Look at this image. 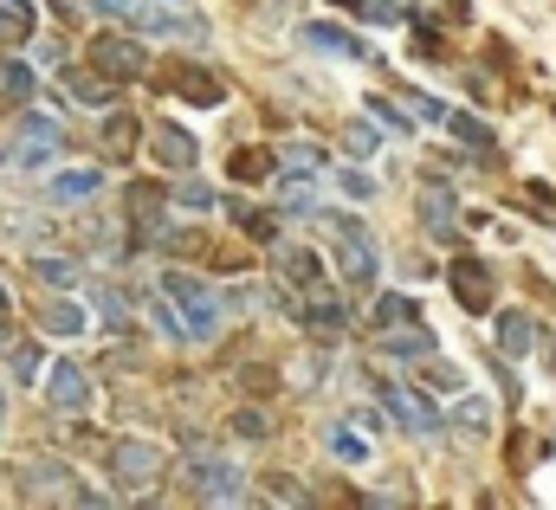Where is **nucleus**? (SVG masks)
I'll return each mask as SVG.
<instances>
[{
    "label": "nucleus",
    "instance_id": "13",
    "mask_svg": "<svg viewBox=\"0 0 556 510\" xmlns=\"http://www.w3.org/2000/svg\"><path fill=\"white\" fill-rule=\"evenodd\" d=\"M168 91H175L181 104H194V111H220V104H227V78L207 72V65H181Z\"/></svg>",
    "mask_w": 556,
    "mask_h": 510
},
{
    "label": "nucleus",
    "instance_id": "44",
    "mask_svg": "<svg viewBox=\"0 0 556 510\" xmlns=\"http://www.w3.org/2000/svg\"><path fill=\"white\" fill-rule=\"evenodd\" d=\"M20 136H33V142H65V129H59L52 111H26V117H20Z\"/></svg>",
    "mask_w": 556,
    "mask_h": 510
},
{
    "label": "nucleus",
    "instance_id": "10",
    "mask_svg": "<svg viewBox=\"0 0 556 510\" xmlns=\"http://www.w3.org/2000/svg\"><path fill=\"white\" fill-rule=\"evenodd\" d=\"M420 227H427V240H440V246L459 240V194H453L446 181H427V194H420Z\"/></svg>",
    "mask_w": 556,
    "mask_h": 510
},
{
    "label": "nucleus",
    "instance_id": "14",
    "mask_svg": "<svg viewBox=\"0 0 556 510\" xmlns=\"http://www.w3.org/2000/svg\"><path fill=\"white\" fill-rule=\"evenodd\" d=\"M273 278H285L291 291H317V284H330V278H324V258L304 253V246H273Z\"/></svg>",
    "mask_w": 556,
    "mask_h": 510
},
{
    "label": "nucleus",
    "instance_id": "26",
    "mask_svg": "<svg viewBox=\"0 0 556 510\" xmlns=\"http://www.w3.org/2000/svg\"><path fill=\"white\" fill-rule=\"evenodd\" d=\"M278 168H291V175H324V168H330V149H317V142H278Z\"/></svg>",
    "mask_w": 556,
    "mask_h": 510
},
{
    "label": "nucleus",
    "instance_id": "40",
    "mask_svg": "<svg viewBox=\"0 0 556 510\" xmlns=\"http://www.w3.org/2000/svg\"><path fill=\"white\" fill-rule=\"evenodd\" d=\"M415 13V0H363L356 7V20H369V26H395V20H408Z\"/></svg>",
    "mask_w": 556,
    "mask_h": 510
},
{
    "label": "nucleus",
    "instance_id": "23",
    "mask_svg": "<svg viewBox=\"0 0 556 510\" xmlns=\"http://www.w3.org/2000/svg\"><path fill=\"white\" fill-rule=\"evenodd\" d=\"M498 356H531L538 349V323H531V310H498Z\"/></svg>",
    "mask_w": 556,
    "mask_h": 510
},
{
    "label": "nucleus",
    "instance_id": "25",
    "mask_svg": "<svg viewBox=\"0 0 556 510\" xmlns=\"http://www.w3.org/2000/svg\"><path fill=\"white\" fill-rule=\"evenodd\" d=\"M402 323H420V304L402 297V291H376L369 304V330H402Z\"/></svg>",
    "mask_w": 556,
    "mask_h": 510
},
{
    "label": "nucleus",
    "instance_id": "48",
    "mask_svg": "<svg viewBox=\"0 0 556 510\" xmlns=\"http://www.w3.org/2000/svg\"><path fill=\"white\" fill-rule=\"evenodd\" d=\"M266 485H273V505H311V492L298 479H266Z\"/></svg>",
    "mask_w": 556,
    "mask_h": 510
},
{
    "label": "nucleus",
    "instance_id": "7",
    "mask_svg": "<svg viewBox=\"0 0 556 510\" xmlns=\"http://www.w3.org/2000/svg\"><path fill=\"white\" fill-rule=\"evenodd\" d=\"M162 201H175V188H155V181H130L124 188V214H130V227H137V240L142 246H155L162 240Z\"/></svg>",
    "mask_w": 556,
    "mask_h": 510
},
{
    "label": "nucleus",
    "instance_id": "19",
    "mask_svg": "<svg viewBox=\"0 0 556 510\" xmlns=\"http://www.w3.org/2000/svg\"><path fill=\"white\" fill-rule=\"evenodd\" d=\"M440 343H433V330L427 323H402V330H382V356L389 362H427Z\"/></svg>",
    "mask_w": 556,
    "mask_h": 510
},
{
    "label": "nucleus",
    "instance_id": "12",
    "mask_svg": "<svg viewBox=\"0 0 556 510\" xmlns=\"http://www.w3.org/2000/svg\"><path fill=\"white\" fill-rule=\"evenodd\" d=\"M46 400H52L59 413H85V407H91V375H85L72 356L52 362V369H46Z\"/></svg>",
    "mask_w": 556,
    "mask_h": 510
},
{
    "label": "nucleus",
    "instance_id": "1",
    "mask_svg": "<svg viewBox=\"0 0 556 510\" xmlns=\"http://www.w3.org/2000/svg\"><path fill=\"white\" fill-rule=\"evenodd\" d=\"M181 485L201 498V505H240L247 498V472L227 459V446H214V439H188L181 446Z\"/></svg>",
    "mask_w": 556,
    "mask_h": 510
},
{
    "label": "nucleus",
    "instance_id": "32",
    "mask_svg": "<svg viewBox=\"0 0 556 510\" xmlns=\"http://www.w3.org/2000/svg\"><path fill=\"white\" fill-rule=\"evenodd\" d=\"M33 85H39V78H33V65H26V59H7V65H0V98H7V104L33 98Z\"/></svg>",
    "mask_w": 556,
    "mask_h": 510
},
{
    "label": "nucleus",
    "instance_id": "16",
    "mask_svg": "<svg viewBox=\"0 0 556 510\" xmlns=\"http://www.w3.org/2000/svg\"><path fill=\"white\" fill-rule=\"evenodd\" d=\"M26 271H33L46 291H72V284L85 278V265H78V258H72V253H52V246H33V253H26Z\"/></svg>",
    "mask_w": 556,
    "mask_h": 510
},
{
    "label": "nucleus",
    "instance_id": "4",
    "mask_svg": "<svg viewBox=\"0 0 556 510\" xmlns=\"http://www.w3.org/2000/svg\"><path fill=\"white\" fill-rule=\"evenodd\" d=\"M382 407L395 413V426L402 433H415V439H433V433H446V420H440V407H433V394L427 387H408V382H382Z\"/></svg>",
    "mask_w": 556,
    "mask_h": 510
},
{
    "label": "nucleus",
    "instance_id": "35",
    "mask_svg": "<svg viewBox=\"0 0 556 510\" xmlns=\"http://www.w3.org/2000/svg\"><path fill=\"white\" fill-rule=\"evenodd\" d=\"M52 155H59V142H33V136H20L13 168H20V175H39V168H52Z\"/></svg>",
    "mask_w": 556,
    "mask_h": 510
},
{
    "label": "nucleus",
    "instance_id": "43",
    "mask_svg": "<svg viewBox=\"0 0 556 510\" xmlns=\"http://www.w3.org/2000/svg\"><path fill=\"white\" fill-rule=\"evenodd\" d=\"M98 310L117 323V336H124V330H130V317H137V310H130V297H124L117 284H104V291H98Z\"/></svg>",
    "mask_w": 556,
    "mask_h": 510
},
{
    "label": "nucleus",
    "instance_id": "39",
    "mask_svg": "<svg viewBox=\"0 0 556 510\" xmlns=\"http://www.w3.org/2000/svg\"><path fill=\"white\" fill-rule=\"evenodd\" d=\"M111 78H78V72H65V98H78V104H111Z\"/></svg>",
    "mask_w": 556,
    "mask_h": 510
},
{
    "label": "nucleus",
    "instance_id": "45",
    "mask_svg": "<svg viewBox=\"0 0 556 510\" xmlns=\"http://www.w3.org/2000/svg\"><path fill=\"white\" fill-rule=\"evenodd\" d=\"M446 129H453L459 142H472V149H492V124H479V117H466V111H459V117H446Z\"/></svg>",
    "mask_w": 556,
    "mask_h": 510
},
{
    "label": "nucleus",
    "instance_id": "3",
    "mask_svg": "<svg viewBox=\"0 0 556 510\" xmlns=\"http://www.w3.org/2000/svg\"><path fill=\"white\" fill-rule=\"evenodd\" d=\"M162 291L188 310V323H194V336H201V343H214V336H220L227 304H220V291H214V284H201V278H188V271H162Z\"/></svg>",
    "mask_w": 556,
    "mask_h": 510
},
{
    "label": "nucleus",
    "instance_id": "52",
    "mask_svg": "<svg viewBox=\"0 0 556 510\" xmlns=\"http://www.w3.org/2000/svg\"><path fill=\"white\" fill-rule=\"evenodd\" d=\"M330 7H350V13H356V7H363V0H330Z\"/></svg>",
    "mask_w": 556,
    "mask_h": 510
},
{
    "label": "nucleus",
    "instance_id": "50",
    "mask_svg": "<svg viewBox=\"0 0 556 510\" xmlns=\"http://www.w3.org/2000/svg\"><path fill=\"white\" fill-rule=\"evenodd\" d=\"M52 7H59V20H72V13H78V0H52Z\"/></svg>",
    "mask_w": 556,
    "mask_h": 510
},
{
    "label": "nucleus",
    "instance_id": "31",
    "mask_svg": "<svg viewBox=\"0 0 556 510\" xmlns=\"http://www.w3.org/2000/svg\"><path fill=\"white\" fill-rule=\"evenodd\" d=\"M98 136H104V155H130V149H137V136H142V129H137V117H130V111H111Z\"/></svg>",
    "mask_w": 556,
    "mask_h": 510
},
{
    "label": "nucleus",
    "instance_id": "5",
    "mask_svg": "<svg viewBox=\"0 0 556 510\" xmlns=\"http://www.w3.org/2000/svg\"><path fill=\"white\" fill-rule=\"evenodd\" d=\"M91 72H104L111 85H130L149 72V52H142V33H98L91 39Z\"/></svg>",
    "mask_w": 556,
    "mask_h": 510
},
{
    "label": "nucleus",
    "instance_id": "37",
    "mask_svg": "<svg viewBox=\"0 0 556 510\" xmlns=\"http://www.w3.org/2000/svg\"><path fill=\"white\" fill-rule=\"evenodd\" d=\"M233 433H240L247 446H260V439H273V413H266V407H233Z\"/></svg>",
    "mask_w": 556,
    "mask_h": 510
},
{
    "label": "nucleus",
    "instance_id": "29",
    "mask_svg": "<svg viewBox=\"0 0 556 510\" xmlns=\"http://www.w3.org/2000/svg\"><path fill=\"white\" fill-rule=\"evenodd\" d=\"M453 426L459 433H492V400L485 394H453Z\"/></svg>",
    "mask_w": 556,
    "mask_h": 510
},
{
    "label": "nucleus",
    "instance_id": "30",
    "mask_svg": "<svg viewBox=\"0 0 556 510\" xmlns=\"http://www.w3.org/2000/svg\"><path fill=\"white\" fill-rule=\"evenodd\" d=\"M395 98H402V111H408L415 124H433V129H440V124H446V117H453V111H446V104H440L433 91H415V85H402Z\"/></svg>",
    "mask_w": 556,
    "mask_h": 510
},
{
    "label": "nucleus",
    "instance_id": "6",
    "mask_svg": "<svg viewBox=\"0 0 556 510\" xmlns=\"http://www.w3.org/2000/svg\"><path fill=\"white\" fill-rule=\"evenodd\" d=\"M162 446H149V439H117L111 446V472H117V485H130V492H142V485H155L162 479Z\"/></svg>",
    "mask_w": 556,
    "mask_h": 510
},
{
    "label": "nucleus",
    "instance_id": "20",
    "mask_svg": "<svg viewBox=\"0 0 556 510\" xmlns=\"http://www.w3.org/2000/svg\"><path fill=\"white\" fill-rule=\"evenodd\" d=\"M324 452H330L337 466H363V459H369L363 420H330V426H324Z\"/></svg>",
    "mask_w": 556,
    "mask_h": 510
},
{
    "label": "nucleus",
    "instance_id": "8",
    "mask_svg": "<svg viewBox=\"0 0 556 510\" xmlns=\"http://www.w3.org/2000/svg\"><path fill=\"white\" fill-rule=\"evenodd\" d=\"M453 297H459L472 317H485V310L498 304V278H492V265H485V258H453Z\"/></svg>",
    "mask_w": 556,
    "mask_h": 510
},
{
    "label": "nucleus",
    "instance_id": "51",
    "mask_svg": "<svg viewBox=\"0 0 556 510\" xmlns=\"http://www.w3.org/2000/svg\"><path fill=\"white\" fill-rule=\"evenodd\" d=\"M7 7H20V13H33V0H7Z\"/></svg>",
    "mask_w": 556,
    "mask_h": 510
},
{
    "label": "nucleus",
    "instance_id": "46",
    "mask_svg": "<svg viewBox=\"0 0 556 510\" xmlns=\"http://www.w3.org/2000/svg\"><path fill=\"white\" fill-rule=\"evenodd\" d=\"M7 233H13V240H26V246H39V240H46L52 227H46L39 214H13V220H7Z\"/></svg>",
    "mask_w": 556,
    "mask_h": 510
},
{
    "label": "nucleus",
    "instance_id": "17",
    "mask_svg": "<svg viewBox=\"0 0 556 510\" xmlns=\"http://www.w3.org/2000/svg\"><path fill=\"white\" fill-rule=\"evenodd\" d=\"M304 39L317 46V52H330V59H356V65H369V46L350 33V26H330V20H311L304 26Z\"/></svg>",
    "mask_w": 556,
    "mask_h": 510
},
{
    "label": "nucleus",
    "instance_id": "18",
    "mask_svg": "<svg viewBox=\"0 0 556 510\" xmlns=\"http://www.w3.org/2000/svg\"><path fill=\"white\" fill-rule=\"evenodd\" d=\"M98 188H104V168H59V175L46 181L52 207H78V201H91Z\"/></svg>",
    "mask_w": 556,
    "mask_h": 510
},
{
    "label": "nucleus",
    "instance_id": "11",
    "mask_svg": "<svg viewBox=\"0 0 556 510\" xmlns=\"http://www.w3.org/2000/svg\"><path fill=\"white\" fill-rule=\"evenodd\" d=\"M304 330H311L317 343H330V349H337V343L350 336V310H343V304L330 297V284L304 291Z\"/></svg>",
    "mask_w": 556,
    "mask_h": 510
},
{
    "label": "nucleus",
    "instance_id": "47",
    "mask_svg": "<svg viewBox=\"0 0 556 510\" xmlns=\"http://www.w3.org/2000/svg\"><path fill=\"white\" fill-rule=\"evenodd\" d=\"M26 33H33V13H20V7L0 0V39H26Z\"/></svg>",
    "mask_w": 556,
    "mask_h": 510
},
{
    "label": "nucleus",
    "instance_id": "28",
    "mask_svg": "<svg viewBox=\"0 0 556 510\" xmlns=\"http://www.w3.org/2000/svg\"><path fill=\"white\" fill-rule=\"evenodd\" d=\"M311 181H317V175H291V168H278V207H285V214H311V207H317Z\"/></svg>",
    "mask_w": 556,
    "mask_h": 510
},
{
    "label": "nucleus",
    "instance_id": "2",
    "mask_svg": "<svg viewBox=\"0 0 556 510\" xmlns=\"http://www.w3.org/2000/svg\"><path fill=\"white\" fill-rule=\"evenodd\" d=\"M330 227H337V240H330L337 278L356 284V291H376V284H382V258H376V246H369V227H363L356 214H330Z\"/></svg>",
    "mask_w": 556,
    "mask_h": 510
},
{
    "label": "nucleus",
    "instance_id": "27",
    "mask_svg": "<svg viewBox=\"0 0 556 510\" xmlns=\"http://www.w3.org/2000/svg\"><path fill=\"white\" fill-rule=\"evenodd\" d=\"M324 349H330V343H317V349H304V356L291 362V387H298V394H317V387H324V375H330V356H324Z\"/></svg>",
    "mask_w": 556,
    "mask_h": 510
},
{
    "label": "nucleus",
    "instance_id": "15",
    "mask_svg": "<svg viewBox=\"0 0 556 510\" xmlns=\"http://www.w3.org/2000/svg\"><path fill=\"white\" fill-rule=\"evenodd\" d=\"M149 149H155V162H162L168 175H188V168H194V155H201V142H194L181 124H155Z\"/></svg>",
    "mask_w": 556,
    "mask_h": 510
},
{
    "label": "nucleus",
    "instance_id": "41",
    "mask_svg": "<svg viewBox=\"0 0 556 510\" xmlns=\"http://www.w3.org/2000/svg\"><path fill=\"white\" fill-rule=\"evenodd\" d=\"M420 387H427V394H466V375H459L453 362H433V356H427V375H420Z\"/></svg>",
    "mask_w": 556,
    "mask_h": 510
},
{
    "label": "nucleus",
    "instance_id": "49",
    "mask_svg": "<svg viewBox=\"0 0 556 510\" xmlns=\"http://www.w3.org/2000/svg\"><path fill=\"white\" fill-rule=\"evenodd\" d=\"M85 7H91V13H104V20H124L137 0H85Z\"/></svg>",
    "mask_w": 556,
    "mask_h": 510
},
{
    "label": "nucleus",
    "instance_id": "9",
    "mask_svg": "<svg viewBox=\"0 0 556 510\" xmlns=\"http://www.w3.org/2000/svg\"><path fill=\"white\" fill-rule=\"evenodd\" d=\"M20 485H26V498H72L78 505V472L72 466H59V459H20Z\"/></svg>",
    "mask_w": 556,
    "mask_h": 510
},
{
    "label": "nucleus",
    "instance_id": "34",
    "mask_svg": "<svg viewBox=\"0 0 556 510\" xmlns=\"http://www.w3.org/2000/svg\"><path fill=\"white\" fill-rule=\"evenodd\" d=\"M7 369H13V382H20V387L39 382V375H46V356H39V343H13V349H7Z\"/></svg>",
    "mask_w": 556,
    "mask_h": 510
},
{
    "label": "nucleus",
    "instance_id": "33",
    "mask_svg": "<svg viewBox=\"0 0 556 510\" xmlns=\"http://www.w3.org/2000/svg\"><path fill=\"white\" fill-rule=\"evenodd\" d=\"M337 188H343V201H376L382 194V181L363 168V162H350V168H337Z\"/></svg>",
    "mask_w": 556,
    "mask_h": 510
},
{
    "label": "nucleus",
    "instance_id": "42",
    "mask_svg": "<svg viewBox=\"0 0 556 510\" xmlns=\"http://www.w3.org/2000/svg\"><path fill=\"white\" fill-rule=\"evenodd\" d=\"M376 142H382V129H376V124H343V149H350L356 162H369V155H376Z\"/></svg>",
    "mask_w": 556,
    "mask_h": 510
},
{
    "label": "nucleus",
    "instance_id": "53",
    "mask_svg": "<svg viewBox=\"0 0 556 510\" xmlns=\"http://www.w3.org/2000/svg\"><path fill=\"white\" fill-rule=\"evenodd\" d=\"M0 433H7V394H0Z\"/></svg>",
    "mask_w": 556,
    "mask_h": 510
},
{
    "label": "nucleus",
    "instance_id": "24",
    "mask_svg": "<svg viewBox=\"0 0 556 510\" xmlns=\"http://www.w3.org/2000/svg\"><path fill=\"white\" fill-rule=\"evenodd\" d=\"M227 175H233V181H247V188L278 181V149H233V155H227Z\"/></svg>",
    "mask_w": 556,
    "mask_h": 510
},
{
    "label": "nucleus",
    "instance_id": "36",
    "mask_svg": "<svg viewBox=\"0 0 556 510\" xmlns=\"http://www.w3.org/2000/svg\"><path fill=\"white\" fill-rule=\"evenodd\" d=\"M168 188H175V207H188V214H214L220 207V194L207 181H168Z\"/></svg>",
    "mask_w": 556,
    "mask_h": 510
},
{
    "label": "nucleus",
    "instance_id": "21",
    "mask_svg": "<svg viewBox=\"0 0 556 510\" xmlns=\"http://www.w3.org/2000/svg\"><path fill=\"white\" fill-rule=\"evenodd\" d=\"M39 323H46V336H91V310L78 297H52L39 310Z\"/></svg>",
    "mask_w": 556,
    "mask_h": 510
},
{
    "label": "nucleus",
    "instance_id": "38",
    "mask_svg": "<svg viewBox=\"0 0 556 510\" xmlns=\"http://www.w3.org/2000/svg\"><path fill=\"white\" fill-rule=\"evenodd\" d=\"M369 117H382V129H389V136H408V129H415V117L402 111V98H382V91L369 98Z\"/></svg>",
    "mask_w": 556,
    "mask_h": 510
},
{
    "label": "nucleus",
    "instance_id": "22",
    "mask_svg": "<svg viewBox=\"0 0 556 510\" xmlns=\"http://www.w3.org/2000/svg\"><path fill=\"white\" fill-rule=\"evenodd\" d=\"M149 330H155L162 343H201V336H194V323H188V310H181V304H175L168 291H162V297L149 304Z\"/></svg>",
    "mask_w": 556,
    "mask_h": 510
}]
</instances>
